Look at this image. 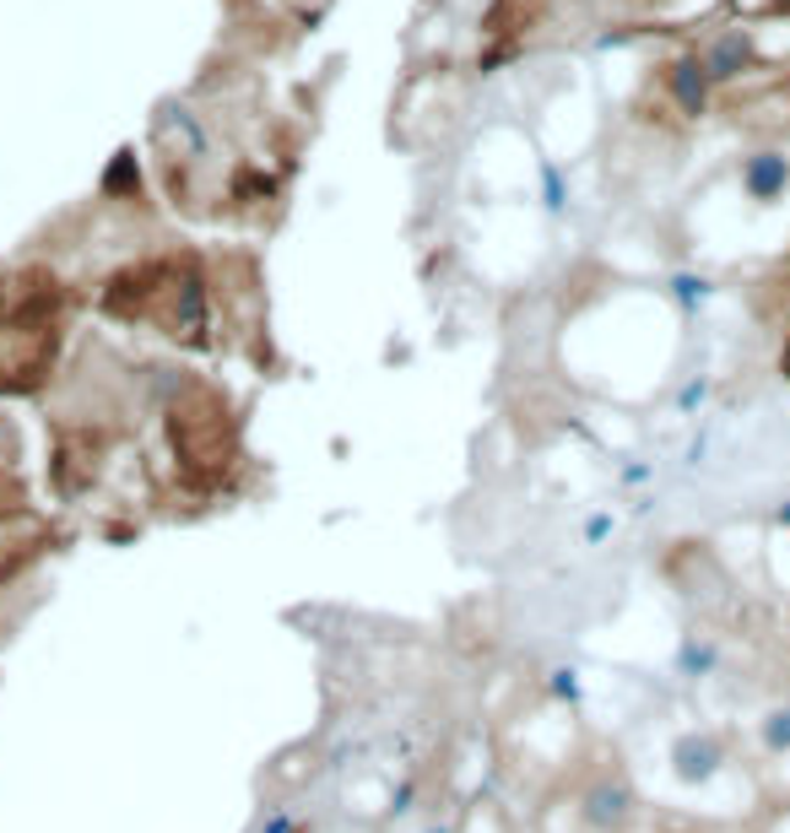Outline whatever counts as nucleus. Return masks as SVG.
Segmentation results:
<instances>
[{"mask_svg": "<svg viewBox=\"0 0 790 833\" xmlns=\"http://www.w3.org/2000/svg\"><path fill=\"white\" fill-rule=\"evenodd\" d=\"M163 445H168V476L163 493L185 504H217L244 476V423L239 406L211 380H179L163 395Z\"/></svg>", "mask_w": 790, "mask_h": 833, "instance_id": "obj_1", "label": "nucleus"}, {"mask_svg": "<svg viewBox=\"0 0 790 833\" xmlns=\"http://www.w3.org/2000/svg\"><path fill=\"white\" fill-rule=\"evenodd\" d=\"M98 309L109 320L146 325V330H157V336H168L174 347H190V352L217 347L211 282L200 271V255H190V250H168V255H146L120 265L103 282Z\"/></svg>", "mask_w": 790, "mask_h": 833, "instance_id": "obj_2", "label": "nucleus"}, {"mask_svg": "<svg viewBox=\"0 0 790 833\" xmlns=\"http://www.w3.org/2000/svg\"><path fill=\"white\" fill-rule=\"evenodd\" d=\"M66 320L0 309V395H44L55 380Z\"/></svg>", "mask_w": 790, "mask_h": 833, "instance_id": "obj_3", "label": "nucleus"}, {"mask_svg": "<svg viewBox=\"0 0 790 833\" xmlns=\"http://www.w3.org/2000/svg\"><path fill=\"white\" fill-rule=\"evenodd\" d=\"M666 769H671L677 785L704 790V785H715V779L731 769V747H725L721 731H710V725L677 731V736H671V747H666Z\"/></svg>", "mask_w": 790, "mask_h": 833, "instance_id": "obj_4", "label": "nucleus"}, {"mask_svg": "<svg viewBox=\"0 0 790 833\" xmlns=\"http://www.w3.org/2000/svg\"><path fill=\"white\" fill-rule=\"evenodd\" d=\"M50 547H55V525L39 509L17 514V519H0V584L22 579Z\"/></svg>", "mask_w": 790, "mask_h": 833, "instance_id": "obj_5", "label": "nucleus"}, {"mask_svg": "<svg viewBox=\"0 0 790 833\" xmlns=\"http://www.w3.org/2000/svg\"><path fill=\"white\" fill-rule=\"evenodd\" d=\"M639 818V796L628 785V774H601L591 790L580 796V823L591 833H628V823Z\"/></svg>", "mask_w": 790, "mask_h": 833, "instance_id": "obj_6", "label": "nucleus"}, {"mask_svg": "<svg viewBox=\"0 0 790 833\" xmlns=\"http://www.w3.org/2000/svg\"><path fill=\"white\" fill-rule=\"evenodd\" d=\"M790 185V163L780 157V152H753L747 163H742V190L753 195L758 206H769V200H780Z\"/></svg>", "mask_w": 790, "mask_h": 833, "instance_id": "obj_7", "label": "nucleus"}, {"mask_svg": "<svg viewBox=\"0 0 790 833\" xmlns=\"http://www.w3.org/2000/svg\"><path fill=\"white\" fill-rule=\"evenodd\" d=\"M671 671L682 682H710L721 671V644L710 639V634H682L677 655H671Z\"/></svg>", "mask_w": 790, "mask_h": 833, "instance_id": "obj_8", "label": "nucleus"}, {"mask_svg": "<svg viewBox=\"0 0 790 833\" xmlns=\"http://www.w3.org/2000/svg\"><path fill=\"white\" fill-rule=\"evenodd\" d=\"M758 747L769 758H790V704H775L758 714Z\"/></svg>", "mask_w": 790, "mask_h": 833, "instance_id": "obj_9", "label": "nucleus"}, {"mask_svg": "<svg viewBox=\"0 0 790 833\" xmlns=\"http://www.w3.org/2000/svg\"><path fill=\"white\" fill-rule=\"evenodd\" d=\"M541 688H547V699H552V704H563V709L585 704V682H580V671H574V666H552Z\"/></svg>", "mask_w": 790, "mask_h": 833, "instance_id": "obj_10", "label": "nucleus"}, {"mask_svg": "<svg viewBox=\"0 0 790 833\" xmlns=\"http://www.w3.org/2000/svg\"><path fill=\"white\" fill-rule=\"evenodd\" d=\"M417 790H423V779H417V774H406V779L395 785V790H391V807H385V818H391V823L412 818V807H417Z\"/></svg>", "mask_w": 790, "mask_h": 833, "instance_id": "obj_11", "label": "nucleus"}, {"mask_svg": "<svg viewBox=\"0 0 790 833\" xmlns=\"http://www.w3.org/2000/svg\"><path fill=\"white\" fill-rule=\"evenodd\" d=\"M304 829H309V823H304L293 807H271V812H265V818L250 833H304Z\"/></svg>", "mask_w": 790, "mask_h": 833, "instance_id": "obj_12", "label": "nucleus"}, {"mask_svg": "<svg viewBox=\"0 0 790 833\" xmlns=\"http://www.w3.org/2000/svg\"><path fill=\"white\" fill-rule=\"evenodd\" d=\"M612 530H617V514H612V509H591V514H585V525H580V541H585V547H601Z\"/></svg>", "mask_w": 790, "mask_h": 833, "instance_id": "obj_13", "label": "nucleus"}, {"mask_svg": "<svg viewBox=\"0 0 790 833\" xmlns=\"http://www.w3.org/2000/svg\"><path fill=\"white\" fill-rule=\"evenodd\" d=\"M671 293H677V304L693 315V309L710 298V282H704V276H677V282H671Z\"/></svg>", "mask_w": 790, "mask_h": 833, "instance_id": "obj_14", "label": "nucleus"}, {"mask_svg": "<svg viewBox=\"0 0 790 833\" xmlns=\"http://www.w3.org/2000/svg\"><path fill=\"white\" fill-rule=\"evenodd\" d=\"M17 460H22V434H17V423L0 412V465L17 471Z\"/></svg>", "mask_w": 790, "mask_h": 833, "instance_id": "obj_15", "label": "nucleus"}, {"mask_svg": "<svg viewBox=\"0 0 790 833\" xmlns=\"http://www.w3.org/2000/svg\"><path fill=\"white\" fill-rule=\"evenodd\" d=\"M650 476H656V465H623V476H617V482H623V487H645Z\"/></svg>", "mask_w": 790, "mask_h": 833, "instance_id": "obj_16", "label": "nucleus"}, {"mask_svg": "<svg viewBox=\"0 0 790 833\" xmlns=\"http://www.w3.org/2000/svg\"><path fill=\"white\" fill-rule=\"evenodd\" d=\"M704 390H710V385H704V380H693V385H688V390H682V395H677V412H693V406L704 401Z\"/></svg>", "mask_w": 790, "mask_h": 833, "instance_id": "obj_17", "label": "nucleus"}, {"mask_svg": "<svg viewBox=\"0 0 790 833\" xmlns=\"http://www.w3.org/2000/svg\"><path fill=\"white\" fill-rule=\"evenodd\" d=\"M775 525H786V530H790V498L780 504V509H775Z\"/></svg>", "mask_w": 790, "mask_h": 833, "instance_id": "obj_18", "label": "nucleus"}, {"mask_svg": "<svg viewBox=\"0 0 790 833\" xmlns=\"http://www.w3.org/2000/svg\"><path fill=\"white\" fill-rule=\"evenodd\" d=\"M423 833H450V829H439V823H434V829H423Z\"/></svg>", "mask_w": 790, "mask_h": 833, "instance_id": "obj_19", "label": "nucleus"}, {"mask_svg": "<svg viewBox=\"0 0 790 833\" xmlns=\"http://www.w3.org/2000/svg\"><path fill=\"white\" fill-rule=\"evenodd\" d=\"M304 833H315V823H309V829H304Z\"/></svg>", "mask_w": 790, "mask_h": 833, "instance_id": "obj_20", "label": "nucleus"}]
</instances>
